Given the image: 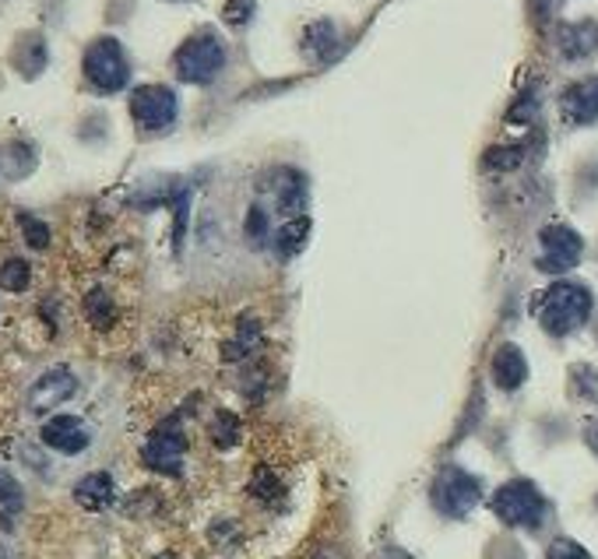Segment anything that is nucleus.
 Listing matches in <instances>:
<instances>
[{
    "mask_svg": "<svg viewBox=\"0 0 598 559\" xmlns=\"http://www.w3.org/2000/svg\"><path fill=\"white\" fill-rule=\"evenodd\" d=\"M531 310H536L539 324L545 331L563 338V334L577 331L591 317V293L577 282H556L545 293H539L536 307H531Z\"/></svg>",
    "mask_w": 598,
    "mask_h": 559,
    "instance_id": "f257e3e1",
    "label": "nucleus"
},
{
    "mask_svg": "<svg viewBox=\"0 0 598 559\" xmlns=\"http://www.w3.org/2000/svg\"><path fill=\"white\" fill-rule=\"evenodd\" d=\"M490 506L504 524H510V528H528V532L542 528L545 514H550V503H545V497L539 493V486L528 479L504 482L493 493Z\"/></svg>",
    "mask_w": 598,
    "mask_h": 559,
    "instance_id": "f03ea898",
    "label": "nucleus"
},
{
    "mask_svg": "<svg viewBox=\"0 0 598 559\" xmlns=\"http://www.w3.org/2000/svg\"><path fill=\"white\" fill-rule=\"evenodd\" d=\"M429 500H434V511L461 521L469 517L479 503H483V482H479L472 471H464L458 465H444L437 471L434 486H429Z\"/></svg>",
    "mask_w": 598,
    "mask_h": 559,
    "instance_id": "7ed1b4c3",
    "label": "nucleus"
},
{
    "mask_svg": "<svg viewBox=\"0 0 598 559\" xmlns=\"http://www.w3.org/2000/svg\"><path fill=\"white\" fill-rule=\"evenodd\" d=\"M81 71H85V81L95 92L116 95V92H124L130 81V60L124 54V46L113 36H99L95 43H89Z\"/></svg>",
    "mask_w": 598,
    "mask_h": 559,
    "instance_id": "20e7f679",
    "label": "nucleus"
},
{
    "mask_svg": "<svg viewBox=\"0 0 598 559\" xmlns=\"http://www.w3.org/2000/svg\"><path fill=\"white\" fill-rule=\"evenodd\" d=\"M176 78L187 84H208L222 75L226 67V43L215 36V32H197L184 46L176 49L173 57Z\"/></svg>",
    "mask_w": 598,
    "mask_h": 559,
    "instance_id": "39448f33",
    "label": "nucleus"
},
{
    "mask_svg": "<svg viewBox=\"0 0 598 559\" xmlns=\"http://www.w3.org/2000/svg\"><path fill=\"white\" fill-rule=\"evenodd\" d=\"M187 457V433L176 419H165L148 433L145 447H141V461L145 468L159 471V476H180Z\"/></svg>",
    "mask_w": 598,
    "mask_h": 559,
    "instance_id": "423d86ee",
    "label": "nucleus"
},
{
    "mask_svg": "<svg viewBox=\"0 0 598 559\" xmlns=\"http://www.w3.org/2000/svg\"><path fill=\"white\" fill-rule=\"evenodd\" d=\"M176 92L165 89V84H138L130 92V116L145 134H159V130H170L176 124Z\"/></svg>",
    "mask_w": 598,
    "mask_h": 559,
    "instance_id": "0eeeda50",
    "label": "nucleus"
},
{
    "mask_svg": "<svg viewBox=\"0 0 598 559\" xmlns=\"http://www.w3.org/2000/svg\"><path fill=\"white\" fill-rule=\"evenodd\" d=\"M539 247V271H545V275H563V271L577 267L580 253H585V243L571 226H545Z\"/></svg>",
    "mask_w": 598,
    "mask_h": 559,
    "instance_id": "6e6552de",
    "label": "nucleus"
},
{
    "mask_svg": "<svg viewBox=\"0 0 598 559\" xmlns=\"http://www.w3.org/2000/svg\"><path fill=\"white\" fill-rule=\"evenodd\" d=\"M74 395H78V377L68 366H54L28 387V412L46 415V412L60 409V404H68Z\"/></svg>",
    "mask_w": 598,
    "mask_h": 559,
    "instance_id": "1a4fd4ad",
    "label": "nucleus"
},
{
    "mask_svg": "<svg viewBox=\"0 0 598 559\" xmlns=\"http://www.w3.org/2000/svg\"><path fill=\"white\" fill-rule=\"evenodd\" d=\"M39 440H43V447L57 450V454H64V457H78V454H85V450H89V444H92V430L85 426V419L60 412V415H49V419L43 422Z\"/></svg>",
    "mask_w": 598,
    "mask_h": 559,
    "instance_id": "9d476101",
    "label": "nucleus"
},
{
    "mask_svg": "<svg viewBox=\"0 0 598 559\" xmlns=\"http://www.w3.org/2000/svg\"><path fill=\"white\" fill-rule=\"evenodd\" d=\"M264 191H268L272 197V205L278 212H299L303 208V201H307V180L299 169H289V166H281V169H272L268 176H264Z\"/></svg>",
    "mask_w": 598,
    "mask_h": 559,
    "instance_id": "9b49d317",
    "label": "nucleus"
},
{
    "mask_svg": "<svg viewBox=\"0 0 598 559\" xmlns=\"http://www.w3.org/2000/svg\"><path fill=\"white\" fill-rule=\"evenodd\" d=\"M563 121H571L577 127H588L598 121V78L574 81L567 92L560 95Z\"/></svg>",
    "mask_w": 598,
    "mask_h": 559,
    "instance_id": "f8f14e48",
    "label": "nucleus"
},
{
    "mask_svg": "<svg viewBox=\"0 0 598 559\" xmlns=\"http://www.w3.org/2000/svg\"><path fill=\"white\" fill-rule=\"evenodd\" d=\"M113 500H116V482H113L110 471H89V476H81L74 482V503L85 506V511H92V514L113 506Z\"/></svg>",
    "mask_w": 598,
    "mask_h": 559,
    "instance_id": "ddd939ff",
    "label": "nucleus"
},
{
    "mask_svg": "<svg viewBox=\"0 0 598 559\" xmlns=\"http://www.w3.org/2000/svg\"><path fill=\"white\" fill-rule=\"evenodd\" d=\"M493 380L501 391H518V387L528 380V363H525V352L518 345H501L493 352Z\"/></svg>",
    "mask_w": 598,
    "mask_h": 559,
    "instance_id": "4468645a",
    "label": "nucleus"
},
{
    "mask_svg": "<svg viewBox=\"0 0 598 559\" xmlns=\"http://www.w3.org/2000/svg\"><path fill=\"white\" fill-rule=\"evenodd\" d=\"M11 64L14 71H19L22 78H39L46 71L49 64V49H46V39L39 36V32H25V36L14 43V54H11Z\"/></svg>",
    "mask_w": 598,
    "mask_h": 559,
    "instance_id": "2eb2a0df",
    "label": "nucleus"
},
{
    "mask_svg": "<svg viewBox=\"0 0 598 559\" xmlns=\"http://www.w3.org/2000/svg\"><path fill=\"white\" fill-rule=\"evenodd\" d=\"M560 54L567 60H585L598 54V22H571L560 28Z\"/></svg>",
    "mask_w": 598,
    "mask_h": 559,
    "instance_id": "dca6fc26",
    "label": "nucleus"
},
{
    "mask_svg": "<svg viewBox=\"0 0 598 559\" xmlns=\"http://www.w3.org/2000/svg\"><path fill=\"white\" fill-rule=\"evenodd\" d=\"M36 169V148L25 141H14L8 148H0V183L22 180Z\"/></svg>",
    "mask_w": 598,
    "mask_h": 559,
    "instance_id": "f3484780",
    "label": "nucleus"
},
{
    "mask_svg": "<svg viewBox=\"0 0 598 559\" xmlns=\"http://www.w3.org/2000/svg\"><path fill=\"white\" fill-rule=\"evenodd\" d=\"M338 46H342V36H338L335 22H313V25H307L303 49L313 60H331V57L338 54Z\"/></svg>",
    "mask_w": 598,
    "mask_h": 559,
    "instance_id": "a211bd4d",
    "label": "nucleus"
},
{
    "mask_svg": "<svg viewBox=\"0 0 598 559\" xmlns=\"http://www.w3.org/2000/svg\"><path fill=\"white\" fill-rule=\"evenodd\" d=\"M307 236H310V218H303V215H292L289 223L275 232V250L281 253V258H292V253L303 250Z\"/></svg>",
    "mask_w": 598,
    "mask_h": 559,
    "instance_id": "6ab92c4d",
    "label": "nucleus"
},
{
    "mask_svg": "<svg viewBox=\"0 0 598 559\" xmlns=\"http://www.w3.org/2000/svg\"><path fill=\"white\" fill-rule=\"evenodd\" d=\"M116 303H113V296L106 293V289H92L89 296H85V320L92 328H113L116 324Z\"/></svg>",
    "mask_w": 598,
    "mask_h": 559,
    "instance_id": "aec40b11",
    "label": "nucleus"
},
{
    "mask_svg": "<svg viewBox=\"0 0 598 559\" xmlns=\"http://www.w3.org/2000/svg\"><path fill=\"white\" fill-rule=\"evenodd\" d=\"M32 285V267H28V261H22V258H11V261H4L0 264V289L4 293H25Z\"/></svg>",
    "mask_w": 598,
    "mask_h": 559,
    "instance_id": "412c9836",
    "label": "nucleus"
},
{
    "mask_svg": "<svg viewBox=\"0 0 598 559\" xmlns=\"http://www.w3.org/2000/svg\"><path fill=\"white\" fill-rule=\"evenodd\" d=\"M571 391L580 401L598 404V369H591V366H574L571 369Z\"/></svg>",
    "mask_w": 598,
    "mask_h": 559,
    "instance_id": "4be33fe9",
    "label": "nucleus"
},
{
    "mask_svg": "<svg viewBox=\"0 0 598 559\" xmlns=\"http://www.w3.org/2000/svg\"><path fill=\"white\" fill-rule=\"evenodd\" d=\"M0 506H4L8 514H19L25 506V489L22 482L11 476V471L0 465Z\"/></svg>",
    "mask_w": 598,
    "mask_h": 559,
    "instance_id": "5701e85b",
    "label": "nucleus"
},
{
    "mask_svg": "<svg viewBox=\"0 0 598 559\" xmlns=\"http://www.w3.org/2000/svg\"><path fill=\"white\" fill-rule=\"evenodd\" d=\"M211 440L219 447H237V440H240V419L232 415V412H219L211 422Z\"/></svg>",
    "mask_w": 598,
    "mask_h": 559,
    "instance_id": "b1692460",
    "label": "nucleus"
},
{
    "mask_svg": "<svg viewBox=\"0 0 598 559\" xmlns=\"http://www.w3.org/2000/svg\"><path fill=\"white\" fill-rule=\"evenodd\" d=\"M19 226H22V236H25V243L32 247V250H46L49 247V226L43 223V218H36V215H19Z\"/></svg>",
    "mask_w": 598,
    "mask_h": 559,
    "instance_id": "393cba45",
    "label": "nucleus"
},
{
    "mask_svg": "<svg viewBox=\"0 0 598 559\" xmlns=\"http://www.w3.org/2000/svg\"><path fill=\"white\" fill-rule=\"evenodd\" d=\"M246 236H251V243H264L272 240V223H268V212H264L261 205H254L251 212H246Z\"/></svg>",
    "mask_w": 598,
    "mask_h": 559,
    "instance_id": "a878e982",
    "label": "nucleus"
},
{
    "mask_svg": "<svg viewBox=\"0 0 598 559\" xmlns=\"http://www.w3.org/2000/svg\"><path fill=\"white\" fill-rule=\"evenodd\" d=\"M545 559H591L585 546H577L574 538H556L550 552H545Z\"/></svg>",
    "mask_w": 598,
    "mask_h": 559,
    "instance_id": "bb28decb",
    "label": "nucleus"
},
{
    "mask_svg": "<svg viewBox=\"0 0 598 559\" xmlns=\"http://www.w3.org/2000/svg\"><path fill=\"white\" fill-rule=\"evenodd\" d=\"M222 14H226V22L232 28H243L246 22H251V14H254V0H229Z\"/></svg>",
    "mask_w": 598,
    "mask_h": 559,
    "instance_id": "cd10ccee",
    "label": "nucleus"
},
{
    "mask_svg": "<svg viewBox=\"0 0 598 559\" xmlns=\"http://www.w3.org/2000/svg\"><path fill=\"white\" fill-rule=\"evenodd\" d=\"M254 493L261 497V500H272V497H278L281 493V486H278V479L272 476L268 468H257V476H254Z\"/></svg>",
    "mask_w": 598,
    "mask_h": 559,
    "instance_id": "c85d7f7f",
    "label": "nucleus"
},
{
    "mask_svg": "<svg viewBox=\"0 0 598 559\" xmlns=\"http://www.w3.org/2000/svg\"><path fill=\"white\" fill-rule=\"evenodd\" d=\"M521 162V148H493L486 156V166L493 169H514Z\"/></svg>",
    "mask_w": 598,
    "mask_h": 559,
    "instance_id": "c756f323",
    "label": "nucleus"
},
{
    "mask_svg": "<svg viewBox=\"0 0 598 559\" xmlns=\"http://www.w3.org/2000/svg\"><path fill=\"white\" fill-rule=\"evenodd\" d=\"M585 444L598 454V419H591L588 426H585Z\"/></svg>",
    "mask_w": 598,
    "mask_h": 559,
    "instance_id": "7c9ffc66",
    "label": "nucleus"
},
{
    "mask_svg": "<svg viewBox=\"0 0 598 559\" xmlns=\"http://www.w3.org/2000/svg\"><path fill=\"white\" fill-rule=\"evenodd\" d=\"M384 559H412V556H405L402 549H388V552H384Z\"/></svg>",
    "mask_w": 598,
    "mask_h": 559,
    "instance_id": "2f4dec72",
    "label": "nucleus"
},
{
    "mask_svg": "<svg viewBox=\"0 0 598 559\" xmlns=\"http://www.w3.org/2000/svg\"><path fill=\"white\" fill-rule=\"evenodd\" d=\"M152 559H180L176 552H159V556H152Z\"/></svg>",
    "mask_w": 598,
    "mask_h": 559,
    "instance_id": "473e14b6",
    "label": "nucleus"
},
{
    "mask_svg": "<svg viewBox=\"0 0 598 559\" xmlns=\"http://www.w3.org/2000/svg\"><path fill=\"white\" fill-rule=\"evenodd\" d=\"M595 338H598V317H595Z\"/></svg>",
    "mask_w": 598,
    "mask_h": 559,
    "instance_id": "72a5a7b5",
    "label": "nucleus"
}]
</instances>
